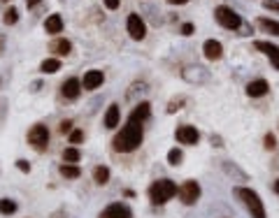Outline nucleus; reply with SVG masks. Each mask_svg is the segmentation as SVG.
I'll list each match as a JSON object with an SVG mask.
<instances>
[{
	"label": "nucleus",
	"instance_id": "2",
	"mask_svg": "<svg viewBox=\"0 0 279 218\" xmlns=\"http://www.w3.org/2000/svg\"><path fill=\"white\" fill-rule=\"evenodd\" d=\"M179 193V186L172 181V179H156L154 184L147 188V195H149V202L154 207H163L168 205L175 195Z\"/></svg>",
	"mask_w": 279,
	"mask_h": 218
},
{
	"label": "nucleus",
	"instance_id": "32",
	"mask_svg": "<svg viewBox=\"0 0 279 218\" xmlns=\"http://www.w3.org/2000/svg\"><path fill=\"white\" fill-rule=\"evenodd\" d=\"M79 142H84V130H72L70 132V144H79Z\"/></svg>",
	"mask_w": 279,
	"mask_h": 218
},
{
	"label": "nucleus",
	"instance_id": "16",
	"mask_svg": "<svg viewBox=\"0 0 279 218\" xmlns=\"http://www.w3.org/2000/svg\"><path fill=\"white\" fill-rule=\"evenodd\" d=\"M247 96L249 98H263L270 93V84L266 82V79H254V82L247 84Z\"/></svg>",
	"mask_w": 279,
	"mask_h": 218
},
{
	"label": "nucleus",
	"instance_id": "4",
	"mask_svg": "<svg viewBox=\"0 0 279 218\" xmlns=\"http://www.w3.org/2000/svg\"><path fill=\"white\" fill-rule=\"evenodd\" d=\"M214 19H217V23L221 28H226V30H240V28L245 26V23H242V16L228 5L214 7Z\"/></svg>",
	"mask_w": 279,
	"mask_h": 218
},
{
	"label": "nucleus",
	"instance_id": "36",
	"mask_svg": "<svg viewBox=\"0 0 279 218\" xmlns=\"http://www.w3.org/2000/svg\"><path fill=\"white\" fill-rule=\"evenodd\" d=\"M102 2H105V7H107V9H116V7L121 5V0H102Z\"/></svg>",
	"mask_w": 279,
	"mask_h": 218
},
{
	"label": "nucleus",
	"instance_id": "24",
	"mask_svg": "<svg viewBox=\"0 0 279 218\" xmlns=\"http://www.w3.org/2000/svg\"><path fill=\"white\" fill-rule=\"evenodd\" d=\"M61 158H63V163L77 165V163H79V160H82V151L77 149V146H68V149H63Z\"/></svg>",
	"mask_w": 279,
	"mask_h": 218
},
{
	"label": "nucleus",
	"instance_id": "29",
	"mask_svg": "<svg viewBox=\"0 0 279 218\" xmlns=\"http://www.w3.org/2000/svg\"><path fill=\"white\" fill-rule=\"evenodd\" d=\"M182 160H184V153H182V149H177V146H175V149L168 151V163H170L172 167H179V165H182Z\"/></svg>",
	"mask_w": 279,
	"mask_h": 218
},
{
	"label": "nucleus",
	"instance_id": "41",
	"mask_svg": "<svg viewBox=\"0 0 279 218\" xmlns=\"http://www.w3.org/2000/svg\"><path fill=\"white\" fill-rule=\"evenodd\" d=\"M165 2H168V5H186L189 0H165Z\"/></svg>",
	"mask_w": 279,
	"mask_h": 218
},
{
	"label": "nucleus",
	"instance_id": "7",
	"mask_svg": "<svg viewBox=\"0 0 279 218\" xmlns=\"http://www.w3.org/2000/svg\"><path fill=\"white\" fill-rule=\"evenodd\" d=\"M182 79L186 84H193V86H205V84H210L212 75L210 70H205L203 65H186L182 70Z\"/></svg>",
	"mask_w": 279,
	"mask_h": 218
},
{
	"label": "nucleus",
	"instance_id": "28",
	"mask_svg": "<svg viewBox=\"0 0 279 218\" xmlns=\"http://www.w3.org/2000/svg\"><path fill=\"white\" fill-rule=\"evenodd\" d=\"M19 21V9L16 7H7L5 12H2V23L5 26H14Z\"/></svg>",
	"mask_w": 279,
	"mask_h": 218
},
{
	"label": "nucleus",
	"instance_id": "27",
	"mask_svg": "<svg viewBox=\"0 0 279 218\" xmlns=\"http://www.w3.org/2000/svg\"><path fill=\"white\" fill-rule=\"evenodd\" d=\"M184 105H186V96H175V98H170V103H168L165 111H168V114H175V111H179Z\"/></svg>",
	"mask_w": 279,
	"mask_h": 218
},
{
	"label": "nucleus",
	"instance_id": "18",
	"mask_svg": "<svg viewBox=\"0 0 279 218\" xmlns=\"http://www.w3.org/2000/svg\"><path fill=\"white\" fill-rule=\"evenodd\" d=\"M221 170L228 174V177L233 179V181H249V177H247V172H242L238 167V165L233 163V160H221Z\"/></svg>",
	"mask_w": 279,
	"mask_h": 218
},
{
	"label": "nucleus",
	"instance_id": "10",
	"mask_svg": "<svg viewBox=\"0 0 279 218\" xmlns=\"http://www.w3.org/2000/svg\"><path fill=\"white\" fill-rule=\"evenodd\" d=\"M82 79H77V77H68L65 82L61 84V98L63 100H68V103H72V100H77V98L82 96Z\"/></svg>",
	"mask_w": 279,
	"mask_h": 218
},
{
	"label": "nucleus",
	"instance_id": "42",
	"mask_svg": "<svg viewBox=\"0 0 279 218\" xmlns=\"http://www.w3.org/2000/svg\"><path fill=\"white\" fill-rule=\"evenodd\" d=\"M51 218H65V212H63V209H58V212L51 214Z\"/></svg>",
	"mask_w": 279,
	"mask_h": 218
},
{
	"label": "nucleus",
	"instance_id": "45",
	"mask_svg": "<svg viewBox=\"0 0 279 218\" xmlns=\"http://www.w3.org/2000/svg\"><path fill=\"white\" fill-rule=\"evenodd\" d=\"M0 2H7V0H0Z\"/></svg>",
	"mask_w": 279,
	"mask_h": 218
},
{
	"label": "nucleus",
	"instance_id": "5",
	"mask_svg": "<svg viewBox=\"0 0 279 218\" xmlns=\"http://www.w3.org/2000/svg\"><path fill=\"white\" fill-rule=\"evenodd\" d=\"M49 128L44 123H35L33 128L28 130V144H30V149L37 151V153H44L49 149Z\"/></svg>",
	"mask_w": 279,
	"mask_h": 218
},
{
	"label": "nucleus",
	"instance_id": "20",
	"mask_svg": "<svg viewBox=\"0 0 279 218\" xmlns=\"http://www.w3.org/2000/svg\"><path fill=\"white\" fill-rule=\"evenodd\" d=\"M256 26H259L261 30H263V33L279 37V21L268 19V16H259V19H256Z\"/></svg>",
	"mask_w": 279,
	"mask_h": 218
},
{
	"label": "nucleus",
	"instance_id": "35",
	"mask_svg": "<svg viewBox=\"0 0 279 218\" xmlns=\"http://www.w3.org/2000/svg\"><path fill=\"white\" fill-rule=\"evenodd\" d=\"M263 7L268 12H279V2L277 0H263Z\"/></svg>",
	"mask_w": 279,
	"mask_h": 218
},
{
	"label": "nucleus",
	"instance_id": "12",
	"mask_svg": "<svg viewBox=\"0 0 279 218\" xmlns=\"http://www.w3.org/2000/svg\"><path fill=\"white\" fill-rule=\"evenodd\" d=\"M102 84H105V72L102 70H89V72H84V79H82L84 91H95V89H100Z\"/></svg>",
	"mask_w": 279,
	"mask_h": 218
},
{
	"label": "nucleus",
	"instance_id": "38",
	"mask_svg": "<svg viewBox=\"0 0 279 218\" xmlns=\"http://www.w3.org/2000/svg\"><path fill=\"white\" fill-rule=\"evenodd\" d=\"M40 2H42V0H26V7H28V9H33V7H37Z\"/></svg>",
	"mask_w": 279,
	"mask_h": 218
},
{
	"label": "nucleus",
	"instance_id": "13",
	"mask_svg": "<svg viewBox=\"0 0 279 218\" xmlns=\"http://www.w3.org/2000/svg\"><path fill=\"white\" fill-rule=\"evenodd\" d=\"M203 56L207 61H221L224 58V44L219 40H205L203 42Z\"/></svg>",
	"mask_w": 279,
	"mask_h": 218
},
{
	"label": "nucleus",
	"instance_id": "39",
	"mask_svg": "<svg viewBox=\"0 0 279 218\" xmlns=\"http://www.w3.org/2000/svg\"><path fill=\"white\" fill-rule=\"evenodd\" d=\"M5 44H7V37L5 35H0V56H2V51H5Z\"/></svg>",
	"mask_w": 279,
	"mask_h": 218
},
{
	"label": "nucleus",
	"instance_id": "8",
	"mask_svg": "<svg viewBox=\"0 0 279 218\" xmlns=\"http://www.w3.org/2000/svg\"><path fill=\"white\" fill-rule=\"evenodd\" d=\"M126 30H128L130 40H135V42H142L144 37H147V23H144V19L135 12L128 14V19H126Z\"/></svg>",
	"mask_w": 279,
	"mask_h": 218
},
{
	"label": "nucleus",
	"instance_id": "31",
	"mask_svg": "<svg viewBox=\"0 0 279 218\" xmlns=\"http://www.w3.org/2000/svg\"><path fill=\"white\" fill-rule=\"evenodd\" d=\"M58 132H61V135H70V132H72V121H70V118H63V121L58 123Z\"/></svg>",
	"mask_w": 279,
	"mask_h": 218
},
{
	"label": "nucleus",
	"instance_id": "11",
	"mask_svg": "<svg viewBox=\"0 0 279 218\" xmlns=\"http://www.w3.org/2000/svg\"><path fill=\"white\" fill-rule=\"evenodd\" d=\"M98 218H133V212H130V207L121 205V202H112L98 214Z\"/></svg>",
	"mask_w": 279,
	"mask_h": 218
},
{
	"label": "nucleus",
	"instance_id": "30",
	"mask_svg": "<svg viewBox=\"0 0 279 218\" xmlns=\"http://www.w3.org/2000/svg\"><path fill=\"white\" fill-rule=\"evenodd\" d=\"M263 146H266L268 151H277V137H275L273 132H268V135L263 137Z\"/></svg>",
	"mask_w": 279,
	"mask_h": 218
},
{
	"label": "nucleus",
	"instance_id": "22",
	"mask_svg": "<svg viewBox=\"0 0 279 218\" xmlns=\"http://www.w3.org/2000/svg\"><path fill=\"white\" fill-rule=\"evenodd\" d=\"M91 177H93V181L98 186L109 184V167H105V165H95L93 172H91Z\"/></svg>",
	"mask_w": 279,
	"mask_h": 218
},
{
	"label": "nucleus",
	"instance_id": "33",
	"mask_svg": "<svg viewBox=\"0 0 279 218\" xmlns=\"http://www.w3.org/2000/svg\"><path fill=\"white\" fill-rule=\"evenodd\" d=\"M16 170L23 172V174H30V170H33V167H30V163H28V160L19 158V160H16Z\"/></svg>",
	"mask_w": 279,
	"mask_h": 218
},
{
	"label": "nucleus",
	"instance_id": "15",
	"mask_svg": "<svg viewBox=\"0 0 279 218\" xmlns=\"http://www.w3.org/2000/svg\"><path fill=\"white\" fill-rule=\"evenodd\" d=\"M49 51L58 58H65V56L72 54V42L65 40V37H54V40L49 42Z\"/></svg>",
	"mask_w": 279,
	"mask_h": 218
},
{
	"label": "nucleus",
	"instance_id": "23",
	"mask_svg": "<svg viewBox=\"0 0 279 218\" xmlns=\"http://www.w3.org/2000/svg\"><path fill=\"white\" fill-rule=\"evenodd\" d=\"M61 70V58H44L40 63V72L42 75H56Z\"/></svg>",
	"mask_w": 279,
	"mask_h": 218
},
{
	"label": "nucleus",
	"instance_id": "44",
	"mask_svg": "<svg viewBox=\"0 0 279 218\" xmlns=\"http://www.w3.org/2000/svg\"><path fill=\"white\" fill-rule=\"evenodd\" d=\"M0 84H2V77H0Z\"/></svg>",
	"mask_w": 279,
	"mask_h": 218
},
{
	"label": "nucleus",
	"instance_id": "1",
	"mask_svg": "<svg viewBox=\"0 0 279 218\" xmlns=\"http://www.w3.org/2000/svg\"><path fill=\"white\" fill-rule=\"evenodd\" d=\"M149 116H151V105L147 100L137 103L133 107V111L128 114V118H126V125L112 139V149L116 153H133V151L140 149V144L144 139V123L149 121Z\"/></svg>",
	"mask_w": 279,
	"mask_h": 218
},
{
	"label": "nucleus",
	"instance_id": "43",
	"mask_svg": "<svg viewBox=\"0 0 279 218\" xmlns=\"http://www.w3.org/2000/svg\"><path fill=\"white\" fill-rule=\"evenodd\" d=\"M273 191H275V193H277V195H279V179H277V181H275V186H273Z\"/></svg>",
	"mask_w": 279,
	"mask_h": 218
},
{
	"label": "nucleus",
	"instance_id": "40",
	"mask_svg": "<svg viewBox=\"0 0 279 218\" xmlns=\"http://www.w3.org/2000/svg\"><path fill=\"white\" fill-rule=\"evenodd\" d=\"M40 89H42V82H33V84H30V91H33V93H37Z\"/></svg>",
	"mask_w": 279,
	"mask_h": 218
},
{
	"label": "nucleus",
	"instance_id": "6",
	"mask_svg": "<svg viewBox=\"0 0 279 218\" xmlns=\"http://www.w3.org/2000/svg\"><path fill=\"white\" fill-rule=\"evenodd\" d=\"M200 184H198L196 179H186L184 184L179 186V202H182V205L184 207H193L198 202V200H200Z\"/></svg>",
	"mask_w": 279,
	"mask_h": 218
},
{
	"label": "nucleus",
	"instance_id": "19",
	"mask_svg": "<svg viewBox=\"0 0 279 218\" xmlns=\"http://www.w3.org/2000/svg\"><path fill=\"white\" fill-rule=\"evenodd\" d=\"M44 33L47 35L63 33V16L61 14H49L47 19H44Z\"/></svg>",
	"mask_w": 279,
	"mask_h": 218
},
{
	"label": "nucleus",
	"instance_id": "14",
	"mask_svg": "<svg viewBox=\"0 0 279 218\" xmlns=\"http://www.w3.org/2000/svg\"><path fill=\"white\" fill-rule=\"evenodd\" d=\"M254 47L259 49V51H263V54L270 58L273 68L279 72V47H277V44H270V42H266V40H256V42H254Z\"/></svg>",
	"mask_w": 279,
	"mask_h": 218
},
{
	"label": "nucleus",
	"instance_id": "25",
	"mask_svg": "<svg viewBox=\"0 0 279 218\" xmlns=\"http://www.w3.org/2000/svg\"><path fill=\"white\" fill-rule=\"evenodd\" d=\"M16 209H19V205H16L14 200L0 198V214H2V216H12V214H16Z\"/></svg>",
	"mask_w": 279,
	"mask_h": 218
},
{
	"label": "nucleus",
	"instance_id": "21",
	"mask_svg": "<svg viewBox=\"0 0 279 218\" xmlns=\"http://www.w3.org/2000/svg\"><path fill=\"white\" fill-rule=\"evenodd\" d=\"M58 174H61L63 179H79V177H82V170H79V165L61 163V165H58Z\"/></svg>",
	"mask_w": 279,
	"mask_h": 218
},
{
	"label": "nucleus",
	"instance_id": "17",
	"mask_svg": "<svg viewBox=\"0 0 279 218\" xmlns=\"http://www.w3.org/2000/svg\"><path fill=\"white\" fill-rule=\"evenodd\" d=\"M119 121H121V111H119V105L112 103L107 107V111H105V118H102V123H105V128L107 130H114L116 125H119Z\"/></svg>",
	"mask_w": 279,
	"mask_h": 218
},
{
	"label": "nucleus",
	"instance_id": "34",
	"mask_svg": "<svg viewBox=\"0 0 279 218\" xmlns=\"http://www.w3.org/2000/svg\"><path fill=\"white\" fill-rule=\"evenodd\" d=\"M179 33L184 35V37H189V35L196 33V26L193 23H182V28H179Z\"/></svg>",
	"mask_w": 279,
	"mask_h": 218
},
{
	"label": "nucleus",
	"instance_id": "26",
	"mask_svg": "<svg viewBox=\"0 0 279 218\" xmlns=\"http://www.w3.org/2000/svg\"><path fill=\"white\" fill-rule=\"evenodd\" d=\"M147 84L144 82H135V84H130L128 86V91H126V98H128V100H135L137 98V93H140V96H142V93H147Z\"/></svg>",
	"mask_w": 279,
	"mask_h": 218
},
{
	"label": "nucleus",
	"instance_id": "3",
	"mask_svg": "<svg viewBox=\"0 0 279 218\" xmlns=\"http://www.w3.org/2000/svg\"><path fill=\"white\" fill-rule=\"evenodd\" d=\"M235 198L245 205V209L252 214V218H268L266 216V207H263V200L259 198V193L252 191V188H245V186H238L235 188Z\"/></svg>",
	"mask_w": 279,
	"mask_h": 218
},
{
	"label": "nucleus",
	"instance_id": "9",
	"mask_svg": "<svg viewBox=\"0 0 279 218\" xmlns=\"http://www.w3.org/2000/svg\"><path fill=\"white\" fill-rule=\"evenodd\" d=\"M175 139H177L179 144H184V146H196V144L200 142V132H198L196 125L182 123V125H177V130H175Z\"/></svg>",
	"mask_w": 279,
	"mask_h": 218
},
{
	"label": "nucleus",
	"instance_id": "37",
	"mask_svg": "<svg viewBox=\"0 0 279 218\" xmlns=\"http://www.w3.org/2000/svg\"><path fill=\"white\" fill-rule=\"evenodd\" d=\"M210 142H212V146H224V139H221L219 135H212V137H210Z\"/></svg>",
	"mask_w": 279,
	"mask_h": 218
}]
</instances>
